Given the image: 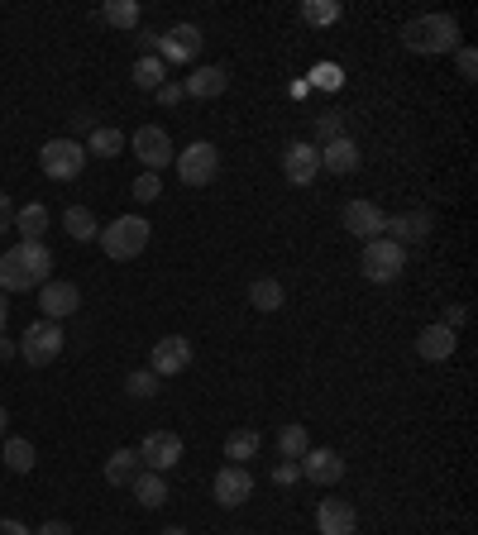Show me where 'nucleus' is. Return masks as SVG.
<instances>
[{
	"mask_svg": "<svg viewBox=\"0 0 478 535\" xmlns=\"http://www.w3.org/2000/svg\"><path fill=\"white\" fill-rule=\"evenodd\" d=\"M63 325L58 321H44V316H39V321L29 325V330H24V340H20V359L29 368H48L53 364V359H58V354H63Z\"/></svg>",
	"mask_w": 478,
	"mask_h": 535,
	"instance_id": "6",
	"label": "nucleus"
},
{
	"mask_svg": "<svg viewBox=\"0 0 478 535\" xmlns=\"http://www.w3.org/2000/svg\"><path fill=\"white\" fill-rule=\"evenodd\" d=\"M383 235L392 239V244H421V239L431 235V215L426 211H407V215H388V230Z\"/></svg>",
	"mask_w": 478,
	"mask_h": 535,
	"instance_id": "19",
	"label": "nucleus"
},
{
	"mask_svg": "<svg viewBox=\"0 0 478 535\" xmlns=\"http://www.w3.org/2000/svg\"><path fill=\"white\" fill-rule=\"evenodd\" d=\"M139 464L144 469H153V473H168V469H177L182 464V435L177 430H149L144 440H139Z\"/></svg>",
	"mask_w": 478,
	"mask_h": 535,
	"instance_id": "8",
	"label": "nucleus"
},
{
	"mask_svg": "<svg viewBox=\"0 0 478 535\" xmlns=\"http://www.w3.org/2000/svg\"><path fill=\"white\" fill-rule=\"evenodd\" d=\"M130 493L139 497V507H144V512H158V507L168 502V483H163V473L139 469L134 473V483H130Z\"/></svg>",
	"mask_w": 478,
	"mask_h": 535,
	"instance_id": "22",
	"label": "nucleus"
},
{
	"mask_svg": "<svg viewBox=\"0 0 478 535\" xmlns=\"http://www.w3.org/2000/svg\"><path fill=\"white\" fill-rule=\"evenodd\" d=\"M249 497H254V473L244 469V464H225V469L216 473V502L225 512H235Z\"/></svg>",
	"mask_w": 478,
	"mask_h": 535,
	"instance_id": "15",
	"label": "nucleus"
},
{
	"mask_svg": "<svg viewBox=\"0 0 478 535\" xmlns=\"http://www.w3.org/2000/svg\"><path fill=\"white\" fill-rule=\"evenodd\" d=\"M5 230H15V201L0 192V235H5Z\"/></svg>",
	"mask_w": 478,
	"mask_h": 535,
	"instance_id": "41",
	"label": "nucleus"
},
{
	"mask_svg": "<svg viewBox=\"0 0 478 535\" xmlns=\"http://www.w3.org/2000/svg\"><path fill=\"white\" fill-rule=\"evenodd\" d=\"M402 268H407V249L402 244H392L388 235H378V239H369L364 244V258H359V273L369 282H397L402 278Z\"/></svg>",
	"mask_w": 478,
	"mask_h": 535,
	"instance_id": "4",
	"label": "nucleus"
},
{
	"mask_svg": "<svg viewBox=\"0 0 478 535\" xmlns=\"http://www.w3.org/2000/svg\"><path fill=\"white\" fill-rule=\"evenodd\" d=\"M91 153H96V158H120V153H125V134L115 125H96L87 134V158Z\"/></svg>",
	"mask_w": 478,
	"mask_h": 535,
	"instance_id": "26",
	"label": "nucleus"
},
{
	"mask_svg": "<svg viewBox=\"0 0 478 535\" xmlns=\"http://www.w3.org/2000/svg\"><path fill=\"white\" fill-rule=\"evenodd\" d=\"M340 15H345V5H340V0H306V5H302V20L311 24V29L340 24Z\"/></svg>",
	"mask_w": 478,
	"mask_h": 535,
	"instance_id": "32",
	"label": "nucleus"
},
{
	"mask_svg": "<svg viewBox=\"0 0 478 535\" xmlns=\"http://www.w3.org/2000/svg\"><path fill=\"white\" fill-rule=\"evenodd\" d=\"M455 330H450V325H426V330H421V335H416V354H421V359H426V364H445V359H450V354H455Z\"/></svg>",
	"mask_w": 478,
	"mask_h": 535,
	"instance_id": "18",
	"label": "nucleus"
},
{
	"mask_svg": "<svg viewBox=\"0 0 478 535\" xmlns=\"http://www.w3.org/2000/svg\"><path fill=\"white\" fill-rule=\"evenodd\" d=\"M53 278V254L44 239H20L0 254V292H39Z\"/></svg>",
	"mask_w": 478,
	"mask_h": 535,
	"instance_id": "1",
	"label": "nucleus"
},
{
	"mask_svg": "<svg viewBox=\"0 0 478 535\" xmlns=\"http://www.w3.org/2000/svg\"><path fill=\"white\" fill-rule=\"evenodd\" d=\"M283 301H287V292H283V282L278 278H254L249 282V306H254V311H283Z\"/></svg>",
	"mask_w": 478,
	"mask_h": 535,
	"instance_id": "24",
	"label": "nucleus"
},
{
	"mask_svg": "<svg viewBox=\"0 0 478 535\" xmlns=\"http://www.w3.org/2000/svg\"><path fill=\"white\" fill-rule=\"evenodd\" d=\"M153 373L158 378H177V373H187L192 368V340L187 335H163V340L153 344Z\"/></svg>",
	"mask_w": 478,
	"mask_h": 535,
	"instance_id": "14",
	"label": "nucleus"
},
{
	"mask_svg": "<svg viewBox=\"0 0 478 535\" xmlns=\"http://www.w3.org/2000/svg\"><path fill=\"white\" fill-rule=\"evenodd\" d=\"M201 29L196 24H173V29H163L158 34V58L163 63H196L201 58Z\"/></svg>",
	"mask_w": 478,
	"mask_h": 535,
	"instance_id": "10",
	"label": "nucleus"
},
{
	"mask_svg": "<svg viewBox=\"0 0 478 535\" xmlns=\"http://www.w3.org/2000/svg\"><path fill=\"white\" fill-rule=\"evenodd\" d=\"M345 230L354 239H364V244H369V239H378L383 230H388V211H383V206H373L369 196H354V201L345 206Z\"/></svg>",
	"mask_w": 478,
	"mask_h": 535,
	"instance_id": "12",
	"label": "nucleus"
},
{
	"mask_svg": "<svg viewBox=\"0 0 478 535\" xmlns=\"http://www.w3.org/2000/svg\"><path fill=\"white\" fill-rule=\"evenodd\" d=\"M34 535H72V526H67V521H44Z\"/></svg>",
	"mask_w": 478,
	"mask_h": 535,
	"instance_id": "43",
	"label": "nucleus"
},
{
	"mask_svg": "<svg viewBox=\"0 0 478 535\" xmlns=\"http://www.w3.org/2000/svg\"><path fill=\"white\" fill-rule=\"evenodd\" d=\"M302 478L316 483V488H335L345 478V459L335 450H306L302 454Z\"/></svg>",
	"mask_w": 478,
	"mask_h": 535,
	"instance_id": "16",
	"label": "nucleus"
},
{
	"mask_svg": "<svg viewBox=\"0 0 478 535\" xmlns=\"http://www.w3.org/2000/svg\"><path fill=\"white\" fill-rule=\"evenodd\" d=\"M321 153V168L326 172H335V177H349V172H359V163H364V158H359V144H354V139H330L326 149H316Z\"/></svg>",
	"mask_w": 478,
	"mask_h": 535,
	"instance_id": "20",
	"label": "nucleus"
},
{
	"mask_svg": "<svg viewBox=\"0 0 478 535\" xmlns=\"http://www.w3.org/2000/svg\"><path fill=\"white\" fill-rule=\"evenodd\" d=\"M330 139H345V115H335V110H326V115H316V120H311V139H306V144L326 149Z\"/></svg>",
	"mask_w": 478,
	"mask_h": 535,
	"instance_id": "31",
	"label": "nucleus"
},
{
	"mask_svg": "<svg viewBox=\"0 0 478 535\" xmlns=\"http://www.w3.org/2000/svg\"><path fill=\"white\" fill-rule=\"evenodd\" d=\"M134 158L144 163V172H163V168H168V163L177 158L173 139H168V129L139 125V134H134Z\"/></svg>",
	"mask_w": 478,
	"mask_h": 535,
	"instance_id": "9",
	"label": "nucleus"
},
{
	"mask_svg": "<svg viewBox=\"0 0 478 535\" xmlns=\"http://www.w3.org/2000/svg\"><path fill=\"white\" fill-rule=\"evenodd\" d=\"M158 387H163V378H158L153 368H134L130 378H125V392H130L134 402H149V397H158Z\"/></svg>",
	"mask_w": 478,
	"mask_h": 535,
	"instance_id": "35",
	"label": "nucleus"
},
{
	"mask_svg": "<svg viewBox=\"0 0 478 535\" xmlns=\"http://www.w3.org/2000/svg\"><path fill=\"white\" fill-rule=\"evenodd\" d=\"M0 535H34V531H24L20 521H10V516H0Z\"/></svg>",
	"mask_w": 478,
	"mask_h": 535,
	"instance_id": "44",
	"label": "nucleus"
},
{
	"mask_svg": "<svg viewBox=\"0 0 478 535\" xmlns=\"http://www.w3.org/2000/svg\"><path fill=\"white\" fill-rule=\"evenodd\" d=\"M39 306H44V321H58V325H63L67 316H77V306H82V292H77V282L48 278L44 287H39Z\"/></svg>",
	"mask_w": 478,
	"mask_h": 535,
	"instance_id": "13",
	"label": "nucleus"
},
{
	"mask_svg": "<svg viewBox=\"0 0 478 535\" xmlns=\"http://www.w3.org/2000/svg\"><path fill=\"white\" fill-rule=\"evenodd\" d=\"M63 230L77 239V244H87V239L101 235V225H96V215H91L87 206H67V211H63Z\"/></svg>",
	"mask_w": 478,
	"mask_h": 535,
	"instance_id": "27",
	"label": "nucleus"
},
{
	"mask_svg": "<svg viewBox=\"0 0 478 535\" xmlns=\"http://www.w3.org/2000/svg\"><path fill=\"white\" fill-rule=\"evenodd\" d=\"M311 82L321 86V91H340V86H345V72L335 63H316L311 67Z\"/></svg>",
	"mask_w": 478,
	"mask_h": 535,
	"instance_id": "37",
	"label": "nucleus"
},
{
	"mask_svg": "<svg viewBox=\"0 0 478 535\" xmlns=\"http://www.w3.org/2000/svg\"><path fill=\"white\" fill-rule=\"evenodd\" d=\"M5 469L10 473H29L34 469V445L24 435H5Z\"/></svg>",
	"mask_w": 478,
	"mask_h": 535,
	"instance_id": "33",
	"label": "nucleus"
},
{
	"mask_svg": "<svg viewBox=\"0 0 478 535\" xmlns=\"http://www.w3.org/2000/svg\"><path fill=\"white\" fill-rule=\"evenodd\" d=\"M5 430H10V416H5V407H0V440H5Z\"/></svg>",
	"mask_w": 478,
	"mask_h": 535,
	"instance_id": "47",
	"label": "nucleus"
},
{
	"mask_svg": "<svg viewBox=\"0 0 478 535\" xmlns=\"http://www.w3.org/2000/svg\"><path fill=\"white\" fill-rule=\"evenodd\" d=\"M130 196L139 201V206L158 201V196H163V182H158V172H139V177H134V187H130Z\"/></svg>",
	"mask_w": 478,
	"mask_h": 535,
	"instance_id": "36",
	"label": "nucleus"
},
{
	"mask_svg": "<svg viewBox=\"0 0 478 535\" xmlns=\"http://www.w3.org/2000/svg\"><path fill=\"white\" fill-rule=\"evenodd\" d=\"M15 230H20L24 239H44V230H48V206L44 201L20 206V211H15Z\"/></svg>",
	"mask_w": 478,
	"mask_h": 535,
	"instance_id": "28",
	"label": "nucleus"
},
{
	"mask_svg": "<svg viewBox=\"0 0 478 535\" xmlns=\"http://www.w3.org/2000/svg\"><path fill=\"white\" fill-rule=\"evenodd\" d=\"M5 321H10V301H5V292H0V335H5Z\"/></svg>",
	"mask_w": 478,
	"mask_h": 535,
	"instance_id": "46",
	"label": "nucleus"
},
{
	"mask_svg": "<svg viewBox=\"0 0 478 535\" xmlns=\"http://www.w3.org/2000/svg\"><path fill=\"white\" fill-rule=\"evenodd\" d=\"M163 535H192V531H182V526H168V531H163Z\"/></svg>",
	"mask_w": 478,
	"mask_h": 535,
	"instance_id": "48",
	"label": "nucleus"
},
{
	"mask_svg": "<svg viewBox=\"0 0 478 535\" xmlns=\"http://www.w3.org/2000/svg\"><path fill=\"white\" fill-rule=\"evenodd\" d=\"M163 77H168V63H163L158 53H144V58L134 63V86H139V91H158Z\"/></svg>",
	"mask_w": 478,
	"mask_h": 535,
	"instance_id": "29",
	"label": "nucleus"
},
{
	"mask_svg": "<svg viewBox=\"0 0 478 535\" xmlns=\"http://www.w3.org/2000/svg\"><path fill=\"white\" fill-rule=\"evenodd\" d=\"M359 526V512L349 507L345 497H321V507H316V531L321 535H354Z\"/></svg>",
	"mask_w": 478,
	"mask_h": 535,
	"instance_id": "17",
	"label": "nucleus"
},
{
	"mask_svg": "<svg viewBox=\"0 0 478 535\" xmlns=\"http://www.w3.org/2000/svg\"><path fill=\"white\" fill-rule=\"evenodd\" d=\"M15 354H20V344H10L5 335H0V359H15Z\"/></svg>",
	"mask_w": 478,
	"mask_h": 535,
	"instance_id": "45",
	"label": "nucleus"
},
{
	"mask_svg": "<svg viewBox=\"0 0 478 535\" xmlns=\"http://www.w3.org/2000/svg\"><path fill=\"white\" fill-rule=\"evenodd\" d=\"M139 469H144V464H139V454H134V450H115L106 459V483H110V488H130Z\"/></svg>",
	"mask_w": 478,
	"mask_h": 535,
	"instance_id": "25",
	"label": "nucleus"
},
{
	"mask_svg": "<svg viewBox=\"0 0 478 535\" xmlns=\"http://www.w3.org/2000/svg\"><path fill=\"white\" fill-rule=\"evenodd\" d=\"M39 168H44V177H53V182H72V177H82V168H87V149L77 144V139H48L44 149H39Z\"/></svg>",
	"mask_w": 478,
	"mask_h": 535,
	"instance_id": "7",
	"label": "nucleus"
},
{
	"mask_svg": "<svg viewBox=\"0 0 478 535\" xmlns=\"http://www.w3.org/2000/svg\"><path fill=\"white\" fill-rule=\"evenodd\" d=\"M297 478H302V464H297V459H278V464H273V483H278V488H292Z\"/></svg>",
	"mask_w": 478,
	"mask_h": 535,
	"instance_id": "38",
	"label": "nucleus"
},
{
	"mask_svg": "<svg viewBox=\"0 0 478 535\" xmlns=\"http://www.w3.org/2000/svg\"><path fill=\"white\" fill-rule=\"evenodd\" d=\"M149 235H153V225L144 220V215H120V220H110L96 239H101L106 258H115V263H130V258H139L144 249H149Z\"/></svg>",
	"mask_w": 478,
	"mask_h": 535,
	"instance_id": "3",
	"label": "nucleus"
},
{
	"mask_svg": "<svg viewBox=\"0 0 478 535\" xmlns=\"http://www.w3.org/2000/svg\"><path fill=\"white\" fill-rule=\"evenodd\" d=\"M455 63H459V77H464V82H474V77H478V53H474V48H459Z\"/></svg>",
	"mask_w": 478,
	"mask_h": 535,
	"instance_id": "39",
	"label": "nucleus"
},
{
	"mask_svg": "<svg viewBox=\"0 0 478 535\" xmlns=\"http://www.w3.org/2000/svg\"><path fill=\"white\" fill-rule=\"evenodd\" d=\"M464 321H469V311H464V306H445V316H440V325H450V330H459Z\"/></svg>",
	"mask_w": 478,
	"mask_h": 535,
	"instance_id": "42",
	"label": "nucleus"
},
{
	"mask_svg": "<svg viewBox=\"0 0 478 535\" xmlns=\"http://www.w3.org/2000/svg\"><path fill=\"white\" fill-rule=\"evenodd\" d=\"M225 86H230V72H225V67H196L192 77L182 82V96H196V101H216V96H225Z\"/></svg>",
	"mask_w": 478,
	"mask_h": 535,
	"instance_id": "21",
	"label": "nucleus"
},
{
	"mask_svg": "<svg viewBox=\"0 0 478 535\" xmlns=\"http://www.w3.org/2000/svg\"><path fill=\"white\" fill-rule=\"evenodd\" d=\"M259 445H263L259 430H230V435H225V459L249 469V459H259Z\"/></svg>",
	"mask_w": 478,
	"mask_h": 535,
	"instance_id": "23",
	"label": "nucleus"
},
{
	"mask_svg": "<svg viewBox=\"0 0 478 535\" xmlns=\"http://www.w3.org/2000/svg\"><path fill=\"white\" fill-rule=\"evenodd\" d=\"M153 96H158V106H177V101H182V86H177V82H163L158 91H153Z\"/></svg>",
	"mask_w": 478,
	"mask_h": 535,
	"instance_id": "40",
	"label": "nucleus"
},
{
	"mask_svg": "<svg viewBox=\"0 0 478 535\" xmlns=\"http://www.w3.org/2000/svg\"><path fill=\"white\" fill-rule=\"evenodd\" d=\"M278 450H283V459H297V464H302V454L311 450V435H306L302 421H287V426L278 430Z\"/></svg>",
	"mask_w": 478,
	"mask_h": 535,
	"instance_id": "30",
	"label": "nucleus"
},
{
	"mask_svg": "<svg viewBox=\"0 0 478 535\" xmlns=\"http://www.w3.org/2000/svg\"><path fill=\"white\" fill-rule=\"evenodd\" d=\"M402 43H407L412 53H426V58H435V53H455L459 20L455 15H421V20H412L402 29Z\"/></svg>",
	"mask_w": 478,
	"mask_h": 535,
	"instance_id": "2",
	"label": "nucleus"
},
{
	"mask_svg": "<svg viewBox=\"0 0 478 535\" xmlns=\"http://www.w3.org/2000/svg\"><path fill=\"white\" fill-rule=\"evenodd\" d=\"M101 20H106L110 29H134V24H139V5H134V0H106V5H101Z\"/></svg>",
	"mask_w": 478,
	"mask_h": 535,
	"instance_id": "34",
	"label": "nucleus"
},
{
	"mask_svg": "<svg viewBox=\"0 0 478 535\" xmlns=\"http://www.w3.org/2000/svg\"><path fill=\"white\" fill-rule=\"evenodd\" d=\"M283 177L292 187H311L316 177H321V153L316 144H306V139H292L283 149Z\"/></svg>",
	"mask_w": 478,
	"mask_h": 535,
	"instance_id": "11",
	"label": "nucleus"
},
{
	"mask_svg": "<svg viewBox=\"0 0 478 535\" xmlns=\"http://www.w3.org/2000/svg\"><path fill=\"white\" fill-rule=\"evenodd\" d=\"M177 163V177H182V187H192V192H201V187H211L220 172V149L216 144H206V139H196V144H187V149L173 158Z\"/></svg>",
	"mask_w": 478,
	"mask_h": 535,
	"instance_id": "5",
	"label": "nucleus"
}]
</instances>
